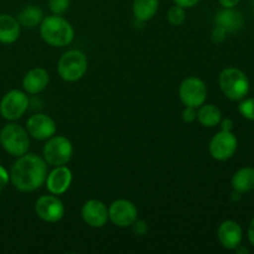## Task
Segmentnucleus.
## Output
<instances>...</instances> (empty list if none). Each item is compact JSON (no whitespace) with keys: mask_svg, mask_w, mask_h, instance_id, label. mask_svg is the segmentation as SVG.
Here are the masks:
<instances>
[{"mask_svg":"<svg viewBox=\"0 0 254 254\" xmlns=\"http://www.w3.org/2000/svg\"><path fill=\"white\" fill-rule=\"evenodd\" d=\"M10 183L21 192H32L46 181L47 163L35 154H24L12 164Z\"/></svg>","mask_w":254,"mask_h":254,"instance_id":"nucleus-1","label":"nucleus"},{"mask_svg":"<svg viewBox=\"0 0 254 254\" xmlns=\"http://www.w3.org/2000/svg\"><path fill=\"white\" fill-rule=\"evenodd\" d=\"M40 35L50 46L64 47L73 41L74 30L62 15L52 14L40 24Z\"/></svg>","mask_w":254,"mask_h":254,"instance_id":"nucleus-2","label":"nucleus"},{"mask_svg":"<svg viewBox=\"0 0 254 254\" xmlns=\"http://www.w3.org/2000/svg\"><path fill=\"white\" fill-rule=\"evenodd\" d=\"M218 84L222 93L231 101H241L250 93L251 82L247 74L236 67L222 69L218 76Z\"/></svg>","mask_w":254,"mask_h":254,"instance_id":"nucleus-3","label":"nucleus"},{"mask_svg":"<svg viewBox=\"0 0 254 254\" xmlns=\"http://www.w3.org/2000/svg\"><path fill=\"white\" fill-rule=\"evenodd\" d=\"M0 145L15 158L26 154L30 148V135L26 128L16 123H7L0 130Z\"/></svg>","mask_w":254,"mask_h":254,"instance_id":"nucleus-4","label":"nucleus"},{"mask_svg":"<svg viewBox=\"0 0 254 254\" xmlns=\"http://www.w3.org/2000/svg\"><path fill=\"white\" fill-rule=\"evenodd\" d=\"M88 69L87 56L79 50H69L64 52L57 64L59 76L66 82H77L86 74Z\"/></svg>","mask_w":254,"mask_h":254,"instance_id":"nucleus-5","label":"nucleus"},{"mask_svg":"<svg viewBox=\"0 0 254 254\" xmlns=\"http://www.w3.org/2000/svg\"><path fill=\"white\" fill-rule=\"evenodd\" d=\"M42 155L47 165L54 168L67 165L73 155V146L66 136L54 135L46 140V144L42 149Z\"/></svg>","mask_w":254,"mask_h":254,"instance_id":"nucleus-6","label":"nucleus"},{"mask_svg":"<svg viewBox=\"0 0 254 254\" xmlns=\"http://www.w3.org/2000/svg\"><path fill=\"white\" fill-rule=\"evenodd\" d=\"M179 96L185 107L198 108L207 99V87L202 79L197 77H188L179 87Z\"/></svg>","mask_w":254,"mask_h":254,"instance_id":"nucleus-7","label":"nucleus"},{"mask_svg":"<svg viewBox=\"0 0 254 254\" xmlns=\"http://www.w3.org/2000/svg\"><path fill=\"white\" fill-rule=\"evenodd\" d=\"M29 103V97L25 92L12 89L2 97L0 102V114L6 121H17L26 113Z\"/></svg>","mask_w":254,"mask_h":254,"instance_id":"nucleus-8","label":"nucleus"},{"mask_svg":"<svg viewBox=\"0 0 254 254\" xmlns=\"http://www.w3.org/2000/svg\"><path fill=\"white\" fill-rule=\"evenodd\" d=\"M238 148L237 136L232 131L221 130L211 139L208 151L217 161H226L232 158Z\"/></svg>","mask_w":254,"mask_h":254,"instance_id":"nucleus-9","label":"nucleus"},{"mask_svg":"<svg viewBox=\"0 0 254 254\" xmlns=\"http://www.w3.org/2000/svg\"><path fill=\"white\" fill-rule=\"evenodd\" d=\"M108 213L109 221L121 228L130 227L138 220L136 206L131 201L124 200V198L113 201L108 207Z\"/></svg>","mask_w":254,"mask_h":254,"instance_id":"nucleus-10","label":"nucleus"},{"mask_svg":"<svg viewBox=\"0 0 254 254\" xmlns=\"http://www.w3.org/2000/svg\"><path fill=\"white\" fill-rule=\"evenodd\" d=\"M35 212L47 223H56L64 216V205L56 195H44L35 202Z\"/></svg>","mask_w":254,"mask_h":254,"instance_id":"nucleus-11","label":"nucleus"},{"mask_svg":"<svg viewBox=\"0 0 254 254\" xmlns=\"http://www.w3.org/2000/svg\"><path fill=\"white\" fill-rule=\"evenodd\" d=\"M26 130L29 135L36 140H47L56 134L57 126L50 116L37 113L27 119Z\"/></svg>","mask_w":254,"mask_h":254,"instance_id":"nucleus-12","label":"nucleus"},{"mask_svg":"<svg viewBox=\"0 0 254 254\" xmlns=\"http://www.w3.org/2000/svg\"><path fill=\"white\" fill-rule=\"evenodd\" d=\"M82 218L92 228H102L109 221L108 207L99 200H89L82 206Z\"/></svg>","mask_w":254,"mask_h":254,"instance_id":"nucleus-13","label":"nucleus"},{"mask_svg":"<svg viewBox=\"0 0 254 254\" xmlns=\"http://www.w3.org/2000/svg\"><path fill=\"white\" fill-rule=\"evenodd\" d=\"M217 238L223 248L235 251L238 246L242 245L243 230L236 221L226 220L218 227Z\"/></svg>","mask_w":254,"mask_h":254,"instance_id":"nucleus-14","label":"nucleus"},{"mask_svg":"<svg viewBox=\"0 0 254 254\" xmlns=\"http://www.w3.org/2000/svg\"><path fill=\"white\" fill-rule=\"evenodd\" d=\"M72 171L66 165L55 166L51 173L46 176V188L52 195H62L69 189L72 184Z\"/></svg>","mask_w":254,"mask_h":254,"instance_id":"nucleus-15","label":"nucleus"},{"mask_svg":"<svg viewBox=\"0 0 254 254\" xmlns=\"http://www.w3.org/2000/svg\"><path fill=\"white\" fill-rule=\"evenodd\" d=\"M50 83V74L42 67H36L27 72L22 79L24 91L29 94L41 93Z\"/></svg>","mask_w":254,"mask_h":254,"instance_id":"nucleus-16","label":"nucleus"},{"mask_svg":"<svg viewBox=\"0 0 254 254\" xmlns=\"http://www.w3.org/2000/svg\"><path fill=\"white\" fill-rule=\"evenodd\" d=\"M215 24L227 32H237L245 24L243 15L235 7H223L215 15Z\"/></svg>","mask_w":254,"mask_h":254,"instance_id":"nucleus-17","label":"nucleus"},{"mask_svg":"<svg viewBox=\"0 0 254 254\" xmlns=\"http://www.w3.org/2000/svg\"><path fill=\"white\" fill-rule=\"evenodd\" d=\"M21 25L16 17L10 14H0V42L5 45L14 44L20 36Z\"/></svg>","mask_w":254,"mask_h":254,"instance_id":"nucleus-18","label":"nucleus"},{"mask_svg":"<svg viewBox=\"0 0 254 254\" xmlns=\"http://www.w3.org/2000/svg\"><path fill=\"white\" fill-rule=\"evenodd\" d=\"M233 190L240 193H247L254 190V168L245 166L233 174L231 180Z\"/></svg>","mask_w":254,"mask_h":254,"instance_id":"nucleus-19","label":"nucleus"},{"mask_svg":"<svg viewBox=\"0 0 254 254\" xmlns=\"http://www.w3.org/2000/svg\"><path fill=\"white\" fill-rule=\"evenodd\" d=\"M131 10L135 20L140 22L149 21L158 12L159 0H134Z\"/></svg>","mask_w":254,"mask_h":254,"instance_id":"nucleus-20","label":"nucleus"},{"mask_svg":"<svg viewBox=\"0 0 254 254\" xmlns=\"http://www.w3.org/2000/svg\"><path fill=\"white\" fill-rule=\"evenodd\" d=\"M222 119V112L215 104H205L198 107L197 121L206 128H215Z\"/></svg>","mask_w":254,"mask_h":254,"instance_id":"nucleus-21","label":"nucleus"},{"mask_svg":"<svg viewBox=\"0 0 254 254\" xmlns=\"http://www.w3.org/2000/svg\"><path fill=\"white\" fill-rule=\"evenodd\" d=\"M16 19L21 26L27 27V29H34L42 22L44 12L36 5H27L19 12V16Z\"/></svg>","mask_w":254,"mask_h":254,"instance_id":"nucleus-22","label":"nucleus"},{"mask_svg":"<svg viewBox=\"0 0 254 254\" xmlns=\"http://www.w3.org/2000/svg\"><path fill=\"white\" fill-rule=\"evenodd\" d=\"M166 19H168L169 24L173 26H180L184 24L186 20V11L184 7L179 6V5H174L168 10L166 14Z\"/></svg>","mask_w":254,"mask_h":254,"instance_id":"nucleus-23","label":"nucleus"},{"mask_svg":"<svg viewBox=\"0 0 254 254\" xmlns=\"http://www.w3.org/2000/svg\"><path fill=\"white\" fill-rule=\"evenodd\" d=\"M238 112L243 118L254 122V98H243L238 104Z\"/></svg>","mask_w":254,"mask_h":254,"instance_id":"nucleus-24","label":"nucleus"},{"mask_svg":"<svg viewBox=\"0 0 254 254\" xmlns=\"http://www.w3.org/2000/svg\"><path fill=\"white\" fill-rule=\"evenodd\" d=\"M47 4H49V9L52 14L64 15L68 10L71 1L69 0H49Z\"/></svg>","mask_w":254,"mask_h":254,"instance_id":"nucleus-25","label":"nucleus"},{"mask_svg":"<svg viewBox=\"0 0 254 254\" xmlns=\"http://www.w3.org/2000/svg\"><path fill=\"white\" fill-rule=\"evenodd\" d=\"M227 34L228 32L226 31L223 27L217 26V25H216V26L213 27L212 32H211V40H212L215 44H221V42H223L226 40Z\"/></svg>","mask_w":254,"mask_h":254,"instance_id":"nucleus-26","label":"nucleus"},{"mask_svg":"<svg viewBox=\"0 0 254 254\" xmlns=\"http://www.w3.org/2000/svg\"><path fill=\"white\" fill-rule=\"evenodd\" d=\"M183 117V121L185 123H193V122L197 119V108H193V107H185V109L181 113Z\"/></svg>","mask_w":254,"mask_h":254,"instance_id":"nucleus-27","label":"nucleus"},{"mask_svg":"<svg viewBox=\"0 0 254 254\" xmlns=\"http://www.w3.org/2000/svg\"><path fill=\"white\" fill-rule=\"evenodd\" d=\"M10 183V175L7 173V170L5 168H2L0 165V195L4 192V190L6 189V186Z\"/></svg>","mask_w":254,"mask_h":254,"instance_id":"nucleus-28","label":"nucleus"},{"mask_svg":"<svg viewBox=\"0 0 254 254\" xmlns=\"http://www.w3.org/2000/svg\"><path fill=\"white\" fill-rule=\"evenodd\" d=\"M174 4L184 7V9H190V7L196 6L200 2V0H173Z\"/></svg>","mask_w":254,"mask_h":254,"instance_id":"nucleus-29","label":"nucleus"},{"mask_svg":"<svg viewBox=\"0 0 254 254\" xmlns=\"http://www.w3.org/2000/svg\"><path fill=\"white\" fill-rule=\"evenodd\" d=\"M218 126L221 127V130L232 131L233 122H232V119H230V118H222V119H221V122H220V124H218Z\"/></svg>","mask_w":254,"mask_h":254,"instance_id":"nucleus-30","label":"nucleus"},{"mask_svg":"<svg viewBox=\"0 0 254 254\" xmlns=\"http://www.w3.org/2000/svg\"><path fill=\"white\" fill-rule=\"evenodd\" d=\"M134 228H135V232L138 233V235H144L146 231V226L145 223L141 222V221H138L136 220L135 222H134Z\"/></svg>","mask_w":254,"mask_h":254,"instance_id":"nucleus-31","label":"nucleus"},{"mask_svg":"<svg viewBox=\"0 0 254 254\" xmlns=\"http://www.w3.org/2000/svg\"><path fill=\"white\" fill-rule=\"evenodd\" d=\"M222 7H236L241 2V0H218Z\"/></svg>","mask_w":254,"mask_h":254,"instance_id":"nucleus-32","label":"nucleus"},{"mask_svg":"<svg viewBox=\"0 0 254 254\" xmlns=\"http://www.w3.org/2000/svg\"><path fill=\"white\" fill-rule=\"evenodd\" d=\"M247 235H248V240H250L251 245L254 247V217H253V220L251 221L250 226H248Z\"/></svg>","mask_w":254,"mask_h":254,"instance_id":"nucleus-33","label":"nucleus"},{"mask_svg":"<svg viewBox=\"0 0 254 254\" xmlns=\"http://www.w3.org/2000/svg\"><path fill=\"white\" fill-rule=\"evenodd\" d=\"M236 252H237L238 254H243V253H248V252H250V251H248V248H246V247H243V246L242 245H240V246H238V247L237 248H236Z\"/></svg>","mask_w":254,"mask_h":254,"instance_id":"nucleus-34","label":"nucleus"}]
</instances>
